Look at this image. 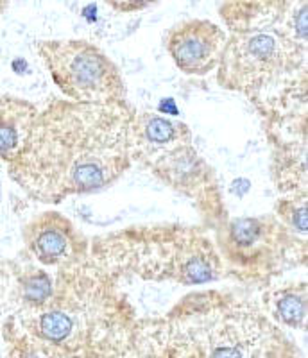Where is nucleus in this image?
<instances>
[{
    "label": "nucleus",
    "instance_id": "f257e3e1",
    "mask_svg": "<svg viewBox=\"0 0 308 358\" xmlns=\"http://www.w3.org/2000/svg\"><path fill=\"white\" fill-rule=\"evenodd\" d=\"M127 102L54 101L38 111L27 143L8 174L25 196L59 204L111 187L131 167Z\"/></svg>",
    "mask_w": 308,
    "mask_h": 358
},
{
    "label": "nucleus",
    "instance_id": "f03ea898",
    "mask_svg": "<svg viewBox=\"0 0 308 358\" xmlns=\"http://www.w3.org/2000/svg\"><path fill=\"white\" fill-rule=\"evenodd\" d=\"M118 281L86 255L56 268L43 306L11 317L47 358H133L138 319Z\"/></svg>",
    "mask_w": 308,
    "mask_h": 358
},
{
    "label": "nucleus",
    "instance_id": "7ed1b4c3",
    "mask_svg": "<svg viewBox=\"0 0 308 358\" xmlns=\"http://www.w3.org/2000/svg\"><path fill=\"white\" fill-rule=\"evenodd\" d=\"M133 358H303L253 301L223 290L192 292L165 315L138 319Z\"/></svg>",
    "mask_w": 308,
    "mask_h": 358
},
{
    "label": "nucleus",
    "instance_id": "20e7f679",
    "mask_svg": "<svg viewBox=\"0 0 308 358\" xmlns=\"http://www.w3.org/2000/svg\"><path fill=\"white\" fill-rule=\"evenodd\" d=\"M307 0L231 31L217 65L219 83L264 115L307 99Z\"/></svg>",
    "mask_w": 308,
    "mask_h": 358
},
{
    "label": "nucleus",
    "instance_id": "39448f33",
    "mask_svg": "<svg viewBox=\"0 0 308 358\" xmlns=\"http://www.w3.org/2000/svg\"><path fill=\"white\" fill-rule=\"evenodd\" d=\"M88 257L117 280L134 276L194 287L226 276L223 258L204 226H131L92 238Z\"/></svg>",
    "mask_w": 308,
    "mask_h": 358
},
{
    "label": "nucleus",
    "instance_id": "423d86ee",
    "mask_svg": "<svg viewBox=\"0 0 308 358\" xmlns=\"http://www.w3.org/2000/svg\"><path fill=\"white\" fill-rule=\"evenodd\" d=\"M227 276L265 285L287 268L307 264V238L285 228L276 215L227 217L214 229Z\"/></svg>",
    "mask_w": 308,
    "mask_h": 358
},
{
    "label": "nucleus",
    "instance_id": "0eeeda50",
    "mask_svg": "<svg viewBox=\"0 0 308 358\" xmlns=\"http://www.w3.org/2000/svg\"><path fill=\"white\" fill-rule=\"evenodd\" d=\"M38 52L54 85L74 102H126L127 88L115 62L86 40H41Z\"/></svg>",
    "mask_w": 308,
    "mask_h": 358
},
{
    "label": "nucleus",
    "instance_id": "6e6552de",
    "mask_svg": "<svg viewBox=\"0 0 308 358\" xmlns=\"http://www.w3.org/2000/svg\"><path fill=\"white\" fill-rule=\"evenodd\" d=\"M147 169L162 183L195 204L206 229H215L227 219L219 181L215 178L214 169L199 155L194 143L158 156L147 165Z\"/></svg>",
    "mask_w": 308,
    "mask_h": 358
},
{
    "label": "nucleus",
    "instance_id": "1a4fd4ad",
    "mask_svg": "<svg viewBox=\"0 0 308 358\" xmlns=\"http://www.w3.org/2000/svg\"><path fill=\"white\" fill-rule=\"evenodd\" d=\"M272 178L284 196H307V101L267 115Z\"/></svg>",
    "mask_w": 308,
    "mask_h": 358
},
{
    "label": "nucleus",
    "instance_id": "9d476101",
    "mask_svg": "<svg viewBox=\"0 0 308 358\" xmlns=\"http://www.w3.org/2000/svg\"><path fill=\"white\" fill-rule=\"evenodd\" d=\"M27 252L43 267H65L88 255L90 241L63 213L41 212L22 229Z\"/></svg>",
    "mask_w": 308,
    "mask_h": 358
},
{
    "label": "nucleus",
    "instance_id": "9b49d317",
    "mask_svg": "<svg viewBox=\"0 0 308 358\" xmlns=\"http://www.w3.org/2000/svg\"><path fill=\"white\" fill-rule=\"evenodd\" d=\"M227 34L210 20H185L165 34V47L174 65L187 76H206L217 69Z\"/></svg>",
    "mask_w": 308,
    "mask_h": 358
},
{
    "label": "nucleus",
    "instance_id": "f8f14e48",
    "mask_svg": "<svg viewBox=\"0 0 308 358\" xmlns=\"http://www.w3.org/2000/svg\"><path fill=\"white\" fill-rule=\"evenodd\" d=\"M190 143L192 131L185 122L153 111L134 110L130 122V155L133 163L147 167L158 156Z\"/></svg>",
    "mask_w": 308,
    "mask_h": 358
},
{
    "label": "nucleus",
    "instance_id": "ddd939ff",
    "mask_svg": "<svg viewBox=\"0 0 308 358\" xmlns=\"http://www.w3.org/2000/svg\"><path fill=\"white\" fill-rule=\"evenodd\" d=\"M38 111L27 99L0 95V162L11 163L20 156Z\"/></svg>",
    "mask_w": 308,
    "mask_h": 358
},
{
    "label": "nucleus",
    "instance_id": "4468645a",
    "mask_svg": "<svg viewBox=\"0 0 308 358\" xmlns=\"http://www.w3.org/2000/svg\"><path fill=\"white\" fill-rule=\"evenodd\" d=\"M264 312L276 324L290 330H307L308 289L304 281H292L264 294Z\"/></svg>",
    "mask_w": 308,
    "mask_h": 358
},
{
    "label": "nucleus",
    "instance_id": "2eb2a0df",
    "mask_svg": "<svg viewBox=\"0 0 308 358\" xmlns=\"http://www.w3.org/2000/svg\"><path fill=\"white\" fill-rule=\"evenodd\" d=\"M54 294V276L33 264L17 262V292L15 310H36L49 301ZM11 312V313H13Z\"/></svg>",
    "mask_w": 308,
    "mask_h": 358
},
{
    "label": "nucleus",
    "instance_id": "dca6fc26",
    "mask_svg": "<svg viewBox=\"0 0 308 358\" xmlns=\"http://www.w3.org/2000/svg\"><path fill=\"white\" fill-rule=\"evenodd\" d=\"M274 215L281 220L285 228L307 238L308 231V197L307 196H281L274 206Z\"/></svg>",
    "mask_w": 308,
    "mask_h": 358
},
{
    "label": "nucleus",
    "instance_id": "f3484780",
    "mask_svg": "<svg viewBox=\"0 0 308 358\" xmlns=\"http://www.w3.org/2000/svg\"><path fill=\"white\" fill-rule=\"evenodd\" d=\"M4 338L8 342L9 358H47L33 342L29 341L27 335L22 331V328L11 315L6 319Z\"/></svg>",
    "mask_w": 308,
    "mask_h": 358
},
{
    "label": "nucleus",
    "instance_id": "a211bd4d",
    "mask_svg": "<svg viewBox=\"0 0 308 358\" xmlns=\"http://www.w3.org/2000/svg\"><path fill=\"white\" fill-rule=\"evenodd\" d=\"M17 292V260L0 258V313L15 310Z\"/></svg>",
    "mask_w": 308,
    "mask_h": 358
},
{
    "label": "nucleus",
    "instance_id": "6ab92c4d",
    "mask_svg": "<svg viewBox=\"0 0 308 358\" xmlns=\"http://www.w3.org/2000/svg\"><path fill=\"white\" fill-rule=\"evenodd\" d=\"M106 4L118 13H136L158 4V0H104Z\"/></svg>",
    "mask_w": 308,
    "mask_h": 358
},
{
    "label": "nucleus",
    "instance_id": "aec40b11",
    "mask_svg": "<svg viewBox=\"0 0 308 358\" xmlns=\"http://www.w3.org/2000/svg\"><path fill=\"white\" fill-rule=\"evenodd\" d=\"M9 8V0H0V18L6 13V9Z\"/></svg>",
    "mask_w": 308,
    "mask_h": 358
}]
</instances>
